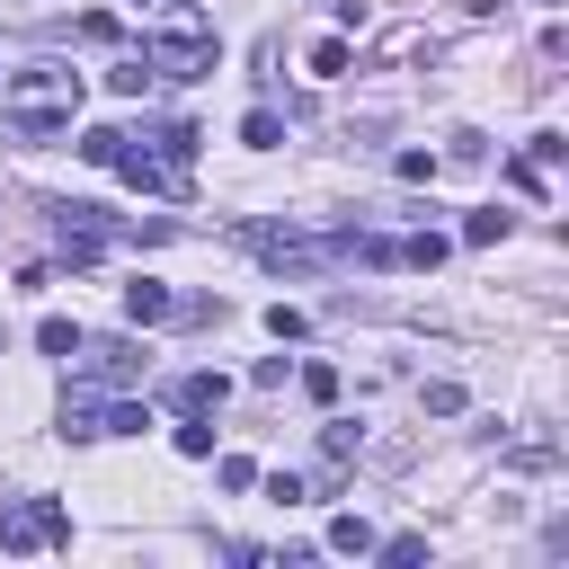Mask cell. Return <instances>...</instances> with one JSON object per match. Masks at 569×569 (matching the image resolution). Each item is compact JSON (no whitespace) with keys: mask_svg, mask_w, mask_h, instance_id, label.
<instances>
[{"mask_svg":"<svg viewBox=\"0 0 569 569\" xmlns=\"http://www.w3.org/2000/svg\"><path fill=\"white\" fill-rule=\"evenodd\" d=\"M462 240H471V249H489V240H507V213H498V204H489V213H471V222H462Z\"/></svg>","mask_w":569,"mask_h":569,"instance_id":"16","label":"cell"},{"mask_svg":"<svg viewBox=\"0 0 569 569\" xmlns=\"http://www.w3.org/2000/svg\"><path fill=\"white\" fill-rule=\"evenodd\" d=\"M178 453H187V462H204V453H213V427H204V418H187V427H178Z\"/></svg>","mask_w":569,"mask_h":569,"instance_id":"21","label":"cell"},{"mask_svg":"<svg viewBox=\"0 0 569 569\" xmlns=\"http://www.w3.org/2000/svg\"><path fill=\"white\" fill-rule=\"evenodd\" d=\"M0 89H9V98H36V107H80V71H62V62H27V71H9Z\"/></svg>","mask_w":569,"mask_h":569,"instance_id":"3","label":"cell"},{"mask_svg":"<svg viewBox=\"0 0 569 569\" xmlns=\"http://www.w3.org/2000/svg\"><path fill=\"white\" fill-rule=\"evenodd\" d=\"M240 142H249V151H276V142H284V124H276V107H249V124H240Z\"/></svg>","mask_w":569,"mask_h":569,"instance_id":"12","label":"cell"},{"mask_svg":"<svg viewBox=\"0 0 569 569\" xmlns=\"http://www.w3.org/2000/svg\"><path fill=\"white\" fill-rule=\"evenodd\" d=\"M347 62H356V53H347V36H320V44H311V80H338Z\"/></svg>","mask_w":569,"mask_h":569,"instance_id":"11","label":"cell"},{"mask_svg":"<svg viewBox=\"0 0 569 569\" xmlns=\"http://www.w3.org/2000/svg\"><path fill=\"white\" fill-rule=\"evenodd\" d=\"M62 124H71V107H36V98H9V133H18V142H53Z\"/></svg>","mask_w":569,"mask_h":569,"instance_id":"5","label":"cell"},{"mask_svg":"<svg viewBox=\"0 0 569 569\" xmlns=\"http://www.w3.org/2000/svg\"><path fill=\"white\" fill-rule=\"evenodd\" d=\"M133 9H151V0H133Z\"/></svg>","mask_w":569,"mask_h":569,"instance_id":"23","label":"cell"},{"mask_svg":"<svg viewBox=\"0 0 569 569\" xmlns=\"http://www.w3.org/2000/svg\"><path fill=\"white\" fill-rule=\"evenodd\" d=\"M418 400H427V418H453V409H462V382H427Z\"/></svg>","mask_w":569,"mask_h":569,"instance_id":"20","label":"cell"},{"mask_svg":"<svg viewBox=\"0 0 569 569\" xmlns=\"http://www.w3.org/2000/svg\"><path fill=\"white\" fill-rule=\"evenodd\" d=\"M142 427H151L142 400H107V436H142Z\"/></svg>","mask_w":569,"mask_h":569,"instance_id":"14","label":"cell"},{"mask_svg":"<svg viewBox=\"0 0 569 569\" xmlns=\"http://www.w3.org/2000/svg\"><path fill=\"white\" fill-rule=\"evenodd\" d=\"M124 311L151 329V320H178V293H169V284H124Z\"/></svg>","mask_w":569,"mask_h":569,"instance_id":"7","label":"cell"},{"mask_svg":"<svg viewBox=\"0 0 569 569\" xmlns=\"http://www.w3.org/2000/svg\"><path fill=\"white\" fill-rule=\"evenodd\" d=\"M116 142H124L116 124H89V133H80V160H89V169H107V160H116Z\"/></svg>","mask_w":569,"mask_h":569,"instance_id":"13","label":"cell"},{"mask_svg":"<svg viewBox=\"0 0 569 569\" xmlns=\"http://www.w3.org/2000/svg\"><path fill=\"white\" fill-rule=\"evenodd\" d=\"M373 53H382V62H418V53H436V36H427V27H391Z\"/></svg>","mask_w":569,"mask_h":569,"instance_id":"8","label":"cell"},{"mask_svg":"<svg viewBox=\"0 0 569 569\" xmlns=\"http://www.w3.org/2000/svg\"><path fill=\"white\" fill-rule=\"evenodd\" d=\"M382 560H391V569H418V560H427V533H391Z\"/></svg>","mask_w":569,"mask_h":569,"instance_id":"17","label":"cell"},{"mask_svg":"<svg viewBox=\"0 0 569 569\" xmlns=\"http://www.w3.org/2000/svg\"><path fill=\"white\" fill-rule=\"evenodd\" d=\"M80 356H89V365H80V382H98V391H124V382H142V356H133L124 338H98V347L80 338Z\"/></svg>","mask_w":569,"mask_h":569,"instance_id":"4","label":"cell"},{"mask_svg":"<svg viewBox=\"0 0 569 569\" xmlns=\"http://www.w3.org/2000/svg\"><path fill=\"white\" fill-rule=\"evenodd\" d=\"M329 551L365 560V551H373V525H365V516H338V525H329Z\"/></svg>","mask_w":569,"mask_h":569,"instance_id":"10","label":"cell"},{"mask_svg":"<svg viewBox=\"0 0 569 569\" xmlns=\"http://www.w3.org/2000/svg\"><path fill=\"white\" fill-rule=\"evenodd\" d=\"M0 80H9V71H0Z\"/></svg>","mask_w":569,"mask_h":569,"instance_id":"24","label":"cell"},{"mask_svg":"<svg viewBox=\"0 0 569 569\" xmlns=\"http://www.w3.org/2000/svg\"><path fill=\"white\" fill-rule=\"evenodd\" d=\"M302 391L329 409V400H338V365H302Z\"/></svg>","mask_w":569,"mask_h":569,"instance_id":"19","label":"cell"},{"mask_svg":"<svg viewBox=\"0 0 569 569\" xmlns=\"http://www.w3.org/2000/svg\"><path fill=\"white\" fill-rule=\"evenodd\" d=\"M222 400H231L222 373H178V409H187V418H204V409H222Z\"/></svg>","mask_w":569,"mask_h":569,"instance_id":"6","label":"cell"},{"mask_svg":"<svg viewBox=\"0 0 569 569\" xmlns=\"http://www.w3.org/2000/svg\"><path fill=\"white\" fill-rule=\"evenodd\" d=\"M222 489H258V462L249 453H222Z\"/></svg>","mask_w":569,"mask_h":569,"instance_id":"22","label":"cell"},{"mask_svg":"<svg viewBox=\"0 0 569 569\" xmlns=\"http://www.w3.org/2000/svg\"><path fill=\"white\" fill-rule=\"evenodd\" d=\"M436 258H445V240H436V231H418V240H400V267H436Z\"/></svg>","mask_w":569,"mask_h":569,"instance_id":"18","label":"cell"},{"mask_svg":"<svg viewBox=\"0 0 569 569\" xmlns=\"http://www.w3.org/2000/svg\"><path fill=\"white\" fill-rule=\"evenodd\" d=\"M160 80H213V62H222V44H213V18L196 9V0H178L169 18H160V36H151V53H142Z\"/></svg>","mask_w":569,"mask_h":569,"instance_id":"1","label":"cell"},{"mask_svg":"<svg viewBox=\"0 0 569 569\" xmlns=\"http://www.w3.org/2000/svg\"><path fill=\"white\" fill-rule=\"evenodd\" d=\"M107 89H116V98H142V89H151V62H116Z\"/></svg>","mask_w":569,"mask_h":569,"instance_id":"15","label":"cell"},{"mask_svg":"<svg viewBox=\"0 0 569 569\" xmlns=\"http://www.w3.org/2000/svg\"><path fill=\"white\" fill-rule=\"evenodd\" d=\"M36 347H44V356H62V365H71V356H80V329H71V320H62V311H53V320H36Z\"/></svg>","mask_w":569,"mask_h":569,"instance_id":"9","label":"cell"},{"mask_svg":"<svg viewBox=\"0 0 569 569\" xmlns=\"http://www.w3.org/2000/svg\"><path fill=\"white\" fill-rule=\"evenodd\" d=\"M44 542H71V516L53 498H9L0 507V551H44Z\"/></svg>","mask_w":569,"mask_h":569,"instance_id":"2","label":"cell"}]
</instances>
